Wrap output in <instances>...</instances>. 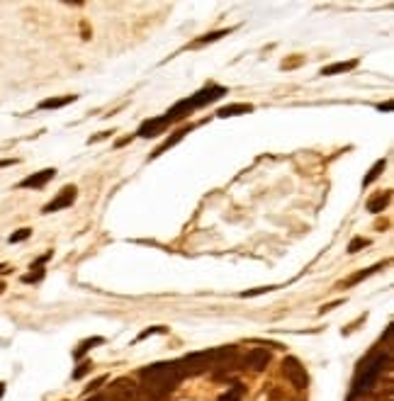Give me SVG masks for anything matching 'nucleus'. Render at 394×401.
Masks as SVG:
<instances>
[{
  "label": "nucleus",
  "instance_id": "obj_1",
  "mask_svg": "<svg viewBox=\"0 0 394 401\" xmlns=\"http://www.w3.org/2000/svg\"><path fill=\"white\" fill-rule=\"evenodd\" d=\"M180 372L175 367V362H153V365L144 367L139 372V394H136V401H161L163 397L173 392L180 384Z\"/></svg>",
  "mask_w": 394,
  "mask_h": 401
},
{
  "label": "nucleus",
  "instance_id": "obj_2",
  "mask_svg": "<svg viewBox=\"0 0 394 401\" xmlns=\"http://www.w3.org/2000/svg\"><path fill=\"white\" fill-rule=\"evenodd\" d=\"M390 365V350H372L365 360H360L358 370H355L353 377V394L355 397H368L372 389L377 387L385 367Z\"/></svg>",
  "mask_w": 394,
  "mask_h": 401
},
{
  "label": "nucleus",
  "instance_id": "obj_3",
  "mask_svg": "<svg viewBox=\"0 0 394 401\" xmlns=\"http://www.w3.org/2000/svg\"><path fill=\"white\" fill-rule=\"evenodd\" d=\"M175 367H178L183 380L185 377H197V375H205V372H212V367H215V348L185 355V358L175 360Z\"/></svg>",
  "mask_w": 394,
  "mask_h": 401
},
{
  "label": "nucleus",
  "instance_id": "obj_4",
  "mask_svg": "<svg viewBox=\"0 0 394 401\" xmlns=\"http://www.w3.org/2000/svg\"><path fill=\"white\" fill-rule=\"evenodd\" d=\"M282 375L294 389H306V384H309V375H306L304 365L294 358V355H289V358L282 360Z\"/></svg>",
  "mask_w": 394,
  "mask_h": 401
},
{
  "label": "nucleus",
  "instance_id": "obj_5",
  "mask_svg": "<svg viewBox=\"0 0 394 401\" xmlns=\"http://www.w3.org/2000/svg\"><path fill=\"white\" fill-rule=\"evenodd\" d=\"M270 365V350L265 348H251L244 358L239 360L241 370H251V372H263Z\"/></svg>",
  "mask_w": 394,
  "mask_h": 401
},
{
  "label": "nucleus",
  "instance_id": "obj_6",
  "mask_svg": "<svg viewBox=\"0 0 394 401\" xmlns=\"http://www.w3.org/2000/svg\"><path fill=\"white\" fill-rule=\"evenodd\" d=\"M222 95H227V88H222V85H207V88H202L200 92L190 95L188 102H190V107H193V109H200V107H205V105H212V102H217Z\"/></svg>",
  "mask_w": 394,
  "mask_h": 401
},
{
  "label": "nucleus",
  "instance_id": "obj_7",
  "mask_svg": "<svg viewBox=\"0 0 394 401\" xmlns=\"http://www.w3.org/2000/svg\"><path fill=\"white\" fill-rule=\"evenodd\" d=\"M107 397L109 401H136V394H139V389H136V384L127 380V377H122V380L112 382V387L107 389Z\"/></svg>",
  "mask_w": 394,
  "mask_h": 401
},
{
  "label": "nucleus",
  "instance_id": "obj_8",
  "mask_svg": "<svg viewBox=\"0 0 394 401\" xmlns=\"http://www.w3.org/2000/svg\"><path fill=\"white\" fill-rule=\"evenodd\" d=\"M76 197H78V190H76L73 185H66V188L59 192V195L54 197V200L49 202V205L42 207V212H44V214H54V212H59V210H66V207L73 205Z\"/></svg>",
  "mask_w": 394,
  "mask_h": 401
},
{
  "label": "nucleus",
  "instance_id": "obj_9",
  "mask_svg": "<svg viewBox=\"0 0 394 401\" xmlns=\"http://www.w3.org/2000/svg\"><path fill=\"white\" fill-rule=\"evenodd\" d=\"M166 127H171V122L166 119V114H163V117L146 119V122L139 127V131H136V136H141V139H151V136L163 134V129H166Z\"/></svg>",
  "mask_w": 394,
  "mask_h": 401
},
{
  "label": "nucleus",
  "instance_id": "obj_10",
  "mask_svg": "<svg viewBox=\"0 0 394 401\" xmlns=\"http://www.w3.org/2000/svg\"><path fill=\"white\" fill-rule=\"evenodd\" d=\"M54 175H56V170H54V168H44V170H40V173H32L30 178L22 180L20 188H25V190H40V188H44V185L49 183V180H54Z\"/></svg>",
  "mask_w": 394,
  "mask_h": 401
},
{
  "label": "nucleus",
  "instance_id": "obj_11",
  "mask_svg": "<svg viewBox=\"0 0 394 401\" xmlns=\"http://www.w3.org/2000/svg\"><path fill=\"white\" fill-rule=\"evenodd\" d=\"M246 112H253V105H249V102H234V105L219 107L217 109V117L219 119H227V117H237V114H246Z\"/></svg>",
  "mask_w": 394,
  "mask_h": 401
},
{
  "label": "nucleus",
  "instance_id": "obj_12",
  "mask_svg": "<svg viewBox=\"0 0 394 401\" xmlns=\"http://www.w3.org/2000/svg\"><path fill=\"white\" fill-rule=\"evenodd\" d=\"M390 200H392V192H390V190H385V192H380V195L370 197L368 205H365V207H368V212H370V214H380L387 205H390Z\"/></svg>",
  "mask_w": 394,
  "mask_h": 401
},
{
  "label": "nucleus",
  "instance_id": "obj_13",
  "mask_svg": "<svg viewBox=\"0 0 394 401\" xmlns=\"http://www.w3.org/2000/svg\"><path fill=\"white\" fill-rule=\"evenodd\" d=\"M188 131H190V127H183V129L173 131V136H171V139H166V141H163V144H161V146H158V148H156V151H153V153H151V158H158V156H161V153H166V151H168V148H173L175 144H178V141H180V139H183V136H185V134H188Z\"/></svg>",
  "mask_w": 394,
  "mask_h": 401
},
{
  "label": "nucleus",
  "instance_id": "obj_14",
  "mask_svg": "<svg viewBox=\"0 0 394 401\" xmlns=\"http://www.w3.org/2000/svg\"><path fill=\"white\" fill-rule=\"evenodd\" d=\"M78 100V95H64V97H47V100L40 102V109H59V107H66L71 102Z\"/></svg>",
  "mask_w": 394,
  "mask_h": 401
},
{
  "label": "nucleus",
  "instance_id": "obj_15",
  "mask_svg": "<svg viewBox=\"0 0 394 401\" xmlns=\"http://www.w3.org/2000/svg\"><path fill=\"white\" fill-rule=\"evenodd\" d=\"M358 61L355 59H350V61H338V64H331L326 66V68H321V76H338V73H348V71H353Z\"/></svg>",
  "mask_w": 394,
  "mask_h": 401
},
{
  "label": "nucleus",
  "instance_id": "obj_16",
  "mask_svg": "<svg viewBox=\"0 0 394 401\" xmlns=\"http://www.w3.org/2000/svg\"><path fill=\"white\" fill-rule=\"evenodd\" d=\"M385 166H387V161H385V158H380V161H377L375 166L370 168V173L363 178V188H368V185L375 183V180L380 178V173H382V170H385Z\"/></svg>",
  "mask_w": 394,
  "mask_h": 401
},
{
  "label": "nucleus",
  "instance_id": "obj_17",
  "mask_svg": "<svg viewBox=\"0 0 394 401\" xmlns=\"http://www.w3.org/2000/svg\"><path fill=\"white\" fill-rule=\"evenodd\" d=\"M244 394H246V387L237 382V384H232V389H229V392H224L217 401H241Z\"/></svg>",
  "mask_w": 394,
  "mask_h": 401
},
{
  "label": "nucleus",
  "instance_id": "obj_18",
  "mask_svg": "<svg viewBox=\"0 0 394 401\" xmlns=\"http://www.w3.org/2000/svg\"><path fill=\"white\" fill-rule=\"evenodd\" d=\"M102 343H105V338H100V336H97V338H90V340H83V343L78 345V350H76V353H73V355H76V360L83 358V355L92 348V345H102Z\"/></svg>",
  "mask_w": 394,
  "mask_h": 401
},
{
  "label": "nucleus",
  "instance_id": "obj_19",
  "mask_svg": "<svg viewBox=\"0 0 394 401\" xmlns=\"http://www.w3.org/2000/svg\"><path fill=\"white\" fill-rule=\"evenodd\" d=\"M229 32H232V30H219V32H212V35H205V37H200V40L195 42V47H202V44H210V42H217V40H222V37H227Z\"/></svg>",
  "mask_w": 394,
  "mask_h": 401
},
{
  "label": "nucleus",
  "instance_id": "obj_20",
  "mask_svg": "<svg viewBox=\"0 0 394 401\" xmlns=\"http://www.w3.org/2000/svg\"><path fill=\"white\" fill-rule=\"evenodd\" d=\"M32 270L35 273H27L25 277H22V282H40V280L44 277V265H32Z\"/></svg>",
  "mask_w": 394,
  "mask_h": 401
},
{
  "label": "nucleus",
  "instance_id": "obj_21",
  "mask_svg": "<svg viewBox=\"0 0 394 401\" xmlns=\"http://www.w3.org/2000/svg\"><path fill=\"white\" fill-rule=\"evenodd\" d=\"M365 246H370V241H368V239H363V236H355V239L348 244V253H350V256L358 253V251H360V249H365Z\"/></svg>",
  "mask_w": 394,
  "mask_h": 401
},
{
  "label": "nucleus",
  "instance_id": "obj_22",
  "mask_svg": "<svg viewBox=\"0 0 394 401\" xmlns=\"http://www.w3.org/2000/svg\"><path fill=\"white\" fill-rule=\"evenodd\" d=\"M32 236V229H18L15 234H10V244H22V241H27Z\"/></svg>",
  "mask_w": 394,
  "mask_h": 401
},
{
  "label": "nucleus",
  "instance_id": "obj_23",
  "mask_svg": "<svg viewBox=\"0 0 394 401\" xmlns=\"http://www.w3.org/2000/svg\"><path fill=\"white\" fill-rule=\"evenodd\" d=\"M382 265H375V268H370V270H365V273H358V275H353V277L348 280V285H355V282H360V280H365L368 275H375L377 270H380Z\"/></svg>",
  "mask_w": 394,
  "mask_h": 401
},
{
  "label": "nucleus",
  "instance_id": "obj_24",
  "mask_svg": "<svg viewBox=\"0 0 394 401\" xmlns=\"http://www.w3.org/2000/svg\"><path fill=\"white\" fill-rule=\"evenodd\" d=\"M90 362H80V365H78V370H76L73 372V380H80V377H85L88 375V372H90Z\"/></svg>",
  "mask_w": 394,
  "mask_h": 401
},
{
  "label": "nucleus",
  "instance_id": "obj_25",
  "mask_svg": "<svg viewBox=\"0 0 394 401\" xmlns=\"http://www.w3.org/2000/svg\"><path fill=\"white\" fill-rule=\"evenodd\" d=\"M153 333H166V328H163V326H153V328H146L144 333H139V338H136V340H144V338L153 336Z\"/></svg>",
  "mask_w": 394,
  "mask_h": 401
},
{
  "label": "nucleus",
  "instance_id": "obj_26",
  "mask_svg": "<svg viewBox=\"0 0 394 401\" xmlns=\"http://www.w3.org/2000/svg\"><path fill=\"white\" fill-rule=\"evenodd\" d=\"M275 287H256V289H246L241 297H256V294H265V292H273Z\"/></svg>",
  "mask_w": 394,
  "mask_h": 401
},
{
  "label": "nucleus",
  "instance_id": "obj_27",
  "mask_svg": "<svg viewBox=\"0 0 394 401\" xmlns=\"http://www.w3.org/2000/svg\"><path fill=\"white\" fill-rule=\"evenodd\" d=\"M109 134H112V131H102V134H97V136H92V139H88V144H95V141H102V139H107Z\"/></svg>",
  "mask_w": 394,
  "mask_h": 401
},
{
  "label": "nucleus",
  "instance_id": "obj_28",
  "mask_svg": "<svg viewBox=\"0 0 394 401\" xmlns=\"http://www.w3.org/2000/svg\"><path fill=\"white\" fill-rule=\"evenodd\" d=\"M299 64H302V56L292 59V61H282V68H294V66H299Z\"/></svg>",
  "mask_w": 394,
  "mask_h": 401
},
{
  "label": "nucleus",
  "instance_id": "obj_29",
  "mask_svg": "<svg viewBox=\"0 0 394 401\" xmlns=\"http://www.w3.org/2000/svg\"><path fill=\"white\" fill-rule=\"evenodd\" d=\"M380 112H392V102H385V105H377Z\"/></svg>",
  "mask_w": 394,
  "mask_h": 401
},
{
  "label": "nucleus",
  "instance_id": "obj_30",
  "mask_svg": "<svg viewBox=\"0 0 394 401\" xmlns=\"http://www.w3.org/2000/svg\"><path fill=\"white\" fill-rule=\"evenodd\" d=\"M90 401H109V397L107 394H97V397H92Z\"/></svg>",
  "mask_w": 394,
  "mask_h": 401
},
{
  "label": "nucleus",
  "instance_id": "obj_31",
  "mask_svg": "<svg viewBox=\"0 0 394 401\" xmlns=\"http://www.w3.org/2000/svg\"><path fill=\"white\" fill-rule=\"evenodd\" d=\"M129 141H131V136H124V139L117 141V146H124V144H129Z\"/></svg>",
  "mask_w": 394,
  "mask_h": 401
},
{
  "label": "nucleus",
  "instance_id": "obj_32",
  "mask_svg": "<svg viewBox=\"0 0 394 401\" xmlns=\"http://www.w3.org/2000/svg\"><path fill=\"white\" fill-rule=\"evenodd\" d=\"M0 273H8V265H5V263H0Z\"/></svg>",
  "mask_w": 394,
  "mask_h": 401
},
{
  "label": "nucleus",
  "instance_id": "obj_33",
  "mask_svg": "<svg viewBox=\"0 0 394 401\" xmlns=\"http://www.w3.org/2000/svg\"><path fill=\"white\" fill-rule=\"evenodd\" d=\"M3 394H5V384H0V399H3Z\"/></svg>",
  "mask_w": 394,
  "mask_h": 401
},
{
  "label": "nucleus",
  "instance_id": "obj_34",
  "mask_svg": "<svg viewBox=\"0 0 394 401\" xmlns=\"http://www.w3.org/2000/svg\"><path fill=\"white\" fill-rule=\"evenodd\" d=\"M3 289H5V285H0V294H3Z\"/></svg>",
  "mask_w": 394,
  "mask_h": 401
}]
</instances>
